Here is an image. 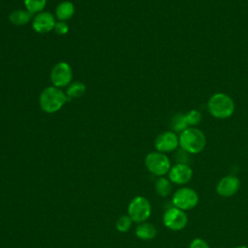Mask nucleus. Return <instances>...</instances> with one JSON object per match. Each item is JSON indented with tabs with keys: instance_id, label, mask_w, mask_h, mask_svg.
<instances>
[{
	"instance_id": "1",
	"label": "nucleus",
	"mask_w": 248,
	"mask_h": 248,
	"mask_svg": "<svg viewBox=\"0 0 248 248\" xmlns=\"http://www.w3.org/2000/svg\"><path fill=\"white\" fill-rule=\"evenodd\" d=\"M68 101L66 93L61 88L53 85L46 87L39 97L40 108L46 113H54L60 110Z\"/></svg>"
},
{
	"instance_id": "2",
	"label": "nucleus",
	"mask_w": 248,
	"mask_h": 248,
	"mask_svg": "<svg viewBox=\"0 0 248 248\" xmlns=\"http://www.w3.org/2000/svg\"><path fill=\"white\" fill-rule=\"evenodd\" d=\"M179 146L189 154L201 153L206 144V138L203 132L196 127H188L178 136Z\"/></svg>"
},
{
	"instance_id": "3",
	"label": "nucleus",
	"mask_w": 248,
	"mask_h": 248,
	"mask_svg": "<svg viewBox=\"0 0 248 248\" xmlns=\"http://www.w3.org/2000/svg\"><path fill=\"white\" fill-rule=\"evenodd\" d=\"M234 102L231 96L226 93L218 92L213 94L207 102L209 113L217 119H227L234 112Z\"/></svg>"
},
{
	"instance_id": "4",
	"label": "nucleus",
	"mask_w": 248,
	"mask_h": 248,
	"mask_svg": "<svg viewBox=\"0 0 248 248\" xmlns=\"http://www.w3.org/2000/svg\"><path fill=\"white\" fill-rule=\"evenodd\" d=\"M152 212L150 202L143 196H137L128 204V215L135 223L147 221Z\"/></svg>"
},
{
	"instance_id": "5",
	"label": "nucleus",
	"mask_w": 248,
	"mask_h": 248,
	"mask_svg": "<svg viewBox=\"0 0 248 248\" xmlns=\"http://www.w3.org/2000/svg\"><path fill=\"white\" fill-rule=\"evenodd\" d=\"M144 165L149 172L159 177L167 174L171 167L170 158L159 151L148 153L144 158Z\"/></svg>"
},
{
	"instance_id": "6",
	"label": "nucleus",
	"mask_w": 248,
	"mask_h": 248,
	"mask_svg": "<svg viewBox=\"0 0 248 248\" xmlns=\"http://www.w3.org/2000/svg\"><path fill=\"white\" fill-rule=\"evenodd\" d=\"M173 206L187 211L195 208L199 203L198 193L189 187H181L177 189L172 195L171 199Z\"/></svg>"
},
{
	"instance_id": "7",
	"label": "nucleus",
	"mask_w": 248,
	"mask_h": 248,
	"mask_svg": "<svg viewBox=\"0 0 248 248\" xmlns=\"http://www.w3.org/2000/svg\"><path fill=\"white\" fill-rule=\"evenodd\" d=\"M162 221L167 229L174 232L181 231L188 224V216L184 210L171 206L165 210Z\"/></svg>"
},
{
	"instance_id": "8",
	"label": "nucleus",
	"mask_w": 248,
	"mask_h": 248,
	"mask_svg": "<svg viewBox=\"0 0 248 248\" xmlns=\"http://www.w3.org/2000/svg\"><path fill=\"white\" fill-rule=\"evenodd\" d=\"M73 70L67 62L56 63L50 71V81L58 88L67 87L73 80Z\"/></svg>"
},
{
	"instance_id": "9",
	"label": "nucleus",
	"mask_w": 248,
	"mask_h": 248,
	"mask_svg": "<svg viewBox=\"0 0 248 248\" xmlns=\"http://www.w3.org/2000/svg\"><path fill=\"white\" fill-rule=\"evenodd\" d=\"M156 151L162 153L172 152L179 146V140L176 133L173 131H166L159 134L154 141Z\"/></svg>"
},
{
	"instance_id": "10",
	"label": "nucleus",
	"mask_w": 248,
	"mask_h": 248,
	"mask_svg": "<svg viewBox=\"0 0 248 248\" xmlns=\"http://www.w3.org/2000/svg\"><path fill=\"white\" fill-rule=\"evenodd\" d=\"M169 179L177 185L187 184L193 177V170L188 164L176 163L171 166L169 172Z\"/></svg>"
},
{
	"instance_id": "11",
	"label": "nucleus",
	"mask_w": 248,
	"mask_h": 248,
	"mask_svg": "<svg viewBox=\"0 0 248 248\" xmlns=\"http://www.w3.org/2000/svg\"><path fill=\"white\" fill-rule=\"evenodd\" d=\"M240 189V180L233 174H229L222 177L217 185L216 192L223 198H230L234 196Z\"/></svg>"
},
{
	"instance_id": "12",
	"label": "nucleus",
	"mask_w": 248,
	"mask_h": 248,
	"mask_svg": "<svg viewBox=\"0 0 248 248\" xmlns=\"http://www.w3.org/2000/svg\"><path fill=\"white\" fill-rule=\"evenodd\" d=\"M56 17L49 12H40L33 16L32 27L37 33H47L54 29Z\"/></svg>"
},
{
	"instance_id": "13",
	"label": "nucleus",
	"mask_w": 248,
	"mask_h": 248,
	"mask_svg": "<svg viewBox=\"0 0 248 248\" xmlns=\"http://www.w3.org/2000/svg\"><path fill=\"white\" fill-rule=\"evenodd\" d=\"M135 233L136 236L141 240H151L157 235V229L153 224L145 221L138 224Z\"/></svg>"
},
{
	"instance_id": "14",
	"label": "nucleus",
	"mask_w": 248,
	"mask_h": 248,
	"mask_svg": "<svg viewBox=\"0 0 248 248\" xmlns=\"http://www.w3.org/2000/svg\"><path fill=\"white\" fill-rule=\"evenodd\" d=\"M75 15V6L71 1L60 2L55 9V17L58 20L67 21Z\"/></svg>"
},
{
	"instance_id": "15",
	"label": "nucleus",
	"mask_w": 248,
	"mask_h": 248,
	"mask_svg": "<svg viewBox=\"0 0 248 248\" xmlns=\"http://www.w3.org/2000/svg\"><path fill=\"white\" fill-rule=\"evenodd\" d=\"M32 19L33 15L26 9L16 10L9 15V20L15 25H24L29 21H32Z\"/></svg>"
},
{
	"instance_id": "16",
	"label": "nucleus",
	"mask_w": 248,
	"mask_h": 248,
	"mask_svg": "<svg viewBox=\"0 0 248 248\" xmlns=\"http://www.w3.org/2000/svg\"><path fill=\"white\" fill-rule=\"evenodd\" d=\"M86 91V86L84 85L83 82L78 81V80H75L72 81L66 89V95L68 97V100H72V99H78L79 97H81Z\"/></svg>"
},
{
	"instance_id": "17",
	"label": "nucleus",
	"mask_w": 248,
	"mask_h": 248,
	"mask_svg": "<svg viewBox=\"0 0 248 248\" xmlns=\"http://www.w3.org/2000/svg\"><path fill=\"white\" fill-rule=\"evenodd\" d=\"M172 190L171 187V182L169 178H166L164 176H160L156 182H155V191L156 193L162 197V198H167L170 195Z\"/></svg>"
},
{
	"instance_id": "18",
	"label": "nucleus",
	"mask_w": 248,
	"mask_h": 248,
	"mask_svg": "<svg viewBox=\"0 0 248 248\" xmlns=\"http://www.w3.org/2000/svg\"><path fill=\"white\" fill-rule=\"evenodd\" d=\"M170 126L174 133H179V134L183 132L185 129H187L189 126L187 125L185 114L176 113L175 115H173L170 120Z\"/></svg>"
},
{
	"instance_id": "19",
	"label": "nucleus",
	"mask_w": 248,
	"mask_h": 248,
	"mask_svg": "<svg viewBox=\"0 0 248 248\" xmlns=\"http://www.w3.org/2000/svg\"><path fill=\"white\" fill-rule=\"evenodd\" d=\"M23 3L28 12L32 15H36L44 11L46 5V0H23Z\"/></svg>"
},
{
	"instance_id": "20",
	"label": "nucleus",
	"mask_w": 248,
	"mask_h": 248,
	"mask_svg": "<svg viewBox=\"0 0 248 248\" xmlns=\"http://www.w3.org/2000/svg\"><path fill=\"white\" fill-rule=\"evenodd\" d=\"M132 224H133V220L130 218L128 214H126V215L120 216L117 219L115 227L119 232H127L131 229Z\"/></svg>"
},
{
	"instance_id": "21",
	"label": "nucleus",
	"mask_w": 248,
	"mask_h": 248,
	"mask_svg": "<svg viewBox=\"0 0 248 248\" xmlns=\"http://www.w3.org/2000/svg\"><path fill=\"white\" fill-rule=\"evenodd\" d=\"M185 119L189 127H196L202 121V113L197 109H191L185 113Z\"/></svg>"
},
{
	"instance_id": "22",
	"label": "nucleus",
	"mask_w": 248,
	"mask_h": 248,
	"mask_svg": "<svg viewBox=\"0 0 248 248\" xmlns=\"http://www.w3.org/2000/svg\"><path fill=\"white\" fill-rule=\"evenodd\" d=\"M53 30L58 35H65V34H67L69 32V25H68V23L66 21L58 20V21H56Z\"/></svg>"
},
{
	"instance_id": "23",
	"label": "nucleus",
	"mask_w": 248,
	"mask_h": 248,
	"mask_svg": "<svg viewBox=\"0 0 248 248\" xmlns=\"http://www.w3.org/2000/svg\"><path fill=\"white\" fill-rule=\"evenodd\" d=\"M189 248H210V246L204 239L201 237H196L190 242Z\"/></svg>"
},
{
	"instance_id": "24",
	"label": "nucleus",
	"mask_w": 248,
	"mask_h": 248,
	"mask_svg": "<svg viewBox=\"0 0 248 248\" xmlns=\"http://www.w3.org/2000/svg\"><path fill=\"white\" fill-rule=\"evenodd\" d=\"M234 248H248V246H246V245H238V246H236Z\"/></svg>"
}]
</instances>
